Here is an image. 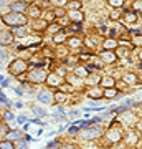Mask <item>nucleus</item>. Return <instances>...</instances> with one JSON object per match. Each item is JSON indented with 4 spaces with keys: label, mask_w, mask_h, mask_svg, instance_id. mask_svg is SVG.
<instances>
[{
    "label": "nucleus",
    "mask_w": 142,
    "mask_h": 149,
    "mask_svg": "<svg viewBox=\"0 0 142 149\" xmlns=\"http://www.w3.org/2000/svg\"><path fill=\"white\" fill-rule=\"evenodd\" d=\"M18 149H26V141L25 139H20V141H18Z\"/></svg>",
    "instance_id": "obj_27"
},
{
    "label": "nucleus",
    "mask_w": 142,
    "mask_h": 149,
    "mask_svg": "<svg viewBox=\"0 0 142 149\" xmlns=\"http://www.w3.org/2000/svg\"><path fill=\"white\" fill-rule=\"evenodd\" d=\"M2 60H5V53H3V52H0V61H2Z\"/></svg>",
    "instance_id": "obj_37"
},
{
    "label": "nucleus",
    "mask_w": 142,
    "mask_h": 149,
    "mask_svg": "<svg viewBox=\"0 0 142 149\" xmlns=\"http://www.w3.org/2000/svg\"><path fill=\"white\" fill-rule=\"evenodd\" d=\"M78 114H79L78 109H71V111H69V116H71V118H76Z\"/></svg>",
    "instance_id": "obj_31"
},
{
    "label": "nucleus",
    "mask_w": 142,
    "mask_h": 149,
    "mask_svg": "<svg viewBox=\"0 0 142 149\" xmlns=\"http://www.w3.org/2000/svg\"><path fill=\"white\" fill-rule=\"evenodd\" d=\"M2 20L5 22L7 25H12V27H25L26 23V17L21 15V13H7V15L2 17Z\"/></svg>",
    "instance_id": "obj_1"
},
{
    "label": "nucleus",
    "mask_w": 142,
    "mask_h": 149,
    "mask_svg": "<svg viewBox=\"0 0 142 149\" xmlns=\"http://www.w3.org/2000/svg\"><path fill=\"white\" fill-rule=\"evenodd\" d=\"M13 42V35L10 32H0V45H10Z\"/></svg>",
    "instance_id": "obj_6"
},
{
    "label": "nucleus",
    "mask_w": 142,
    "mask_h": 149,
    "mask_svg": "<svg viewBox=\"0 0 142 149\" xmlns=\"http://www.w3.org/2000/svg\"><path fill=\"white\" fill-rule=\"evenodd\" d=\"M103 96H106V98H116L117 93H116V90H114V88H107V90L103 93Z\"/></svg>",
    "instance_id": "obj_11"
},
{
    "label": "nucleus",
    "mask_w": 142,
    "mask_h": 149,
    "mask_svg": "<svg viewBox=\"0 0 142 149\" xmlns=\"http://www.w3.org/2000/svg\"><path fill=\"white\" fill-rule=\"evenodd\" d=\"M8 70H10L12 74H21L26 70V63L23 61V60H15V61H12V65H10Z\"/></svg>",
    "instance_id": "obj_2"
},
{
    "label": "nucleus",
    "mask_w": 142,
    "mask_h": 149,
    "mask_svg": "<svg viewBox=\"0 0 142 149\" xmlns=\"http://www.w3.org/2000/svg\"><path fill=\"white\" fill-rule=\"evenodd\" d=\"M103 85L107 86V88H112L114 86V78H104L103 80Z\"/></svg>",
    "instance_id": "obj_15"
},
{
    "label": "nucleus",
    "mask_w": 142,
    "mask_h": 149,
    "mask_svg": "<svg viewBox=\"0 0 142 149\" xmlns=\"http://www.w3.org/2000/svg\"><path fill=\"white\" fill-rule=\"evenodd\" d=\"M30 17H33V18L40 17V8L38 7H30Z\"/></svg>",
    "instance_id": "obj_13"
},
{
    "label": "nucleus",
    "mask_w": 142,
    "mask_h": 149,
    "mask_svg": "<svg viewBox=\"0 0 142 149\" xmlns=\"http://www.w3.org/2000/svg\"><path fill=\"white\" fill-rule=\"evenodd\" d=\"M134 8H136V10H137V12L141 10V0H137L136 3H134Z\"/></svg>",
    "instance_id": "obj_33"
},
{
    "label": "nucleus",
    "mask_w": 142,
    "mask_h": 149,
    "mask_svg": "<svg viewBox=\"0 0 142 149\" xmlns=\"http://www.w3.org/2000/svg\"><path fill=\"white\" fill-rule=\"evenodd\" d=\"M0 149H15V146L10 141H3V143H0Z\"/></svg>",
    "instance_id": "obj_14"
},
{
    "label": "nucleus",
    "mask_w": 142,
    "mask_h": 149,
    "mask_svg": "<svg viewBox=\"0 0 142 149\" xmlns=\"http://www.w3.org/2000/svg\"><path fill=\"white\" fill-rule=\"evenodd\" d=\"M101 134V128H86L81 131V138L83 139H96Z\"/></svg>",
    "instance_id": "obj_3"
},
{
    "label": "nucleus",
    "mask_w": 142,
    "mask_h": 149,
    "mask_svg": "<svg viewBox=\"0 0 142 149\" xmlns=\"http://www.w3.org/2000/svg\"><path fill=\"white\" fill-rule=\"evenodd\" d=\"M104 47L106 48H114V47H116V40H106Z\"/></svg>",
    "instance_id": "obj_19"
},
{
    "label": "nucleus",
    "mask_w": 142,
    "mask_h": 149,
    "mask_svg": "<svg viewBox=\"0 0 142 149\" xmlns=\"http://www.w3.org/2000/svg\"><path fill=\"white\" fill-rule=\"evenodd\" d=\"M28 78H30V81H33V83H42V81L46 80V73H45L43 70H33L32 73L28 74Z\"/></svg>",
    "instance_id": "obj_4"
},
{
    "label": "nucleus",
    "mask_w": 142,
    "mask_h": 149,
    "mask_svg": "<svg viewBox=\"0 0 142 149\" xmlns=\"http://www.w3.org/2000/svg\"><path fill=\"white\" fill-rule=\"evenodd\" d=\"M3 118H5V121H12V119H13V114H12L10 111H7L5 114H3Z\"/></svg>",
    "instance_id": "obj_28"
},
{
    "label": "nucleus",
    "mask_w": 142,
    "mask_h": 149,
    "mask_svg": "<svg viewBox=\"0 0 142 149\" xmlns=\"http://www.w3.org/2000/svg\"><path fill=\"white\" fill-rule=\"evenodd\" d=\"M76 74H78V76H86V74H88V70L86 68H76Z\"/></svg>",
    "instance_id": "obj_20"
},
{
    "label": "nucleus",
    "mask_w": 142,
    "mask_h": 149,
    "mask_svg": "<svg viewBox=\"0 0 142 149\" xmlns=\"http://www.w3.org/2000/svg\"><path fill=\"white\" fill-rule=\"evenodd\" d=\"M63 40H64V35H63V33H58V35H55V42H56V43H61Z\"/></svg>",
    "instance_id": "obj_24"
},
{
    "label": "nucleus",
    "mask_w": 142,
    "mask_h": 149,
    "mask_svg": "<svg viewBox=\"0 0 142 149\" xmlns=\"http://www.w3.org/2000/svg\"><path fill=\"white\" fill-rule=\"evenodd\" d=\"M69 45L71 47H78V45H81V42L79 40H69Z\"/></svg>",
    "instance_id": "obj_30"
},
{
    "label": "nucleus",
    "mask_w": 142,
    "mask_h": 149,
    "mask_svg": "<svg viewBox=\"0 0 142 149\" xmlns=\"http://www.w3.org/2000/svg\"><path fill=\"white\" fill-rule=\"evenodd\" d=\"M122 2H124V0H109V3H111L112 7H121Z\"/></svg>",
    "instance_id": "obj_22"
},
{
    "label": "nucleus",
    "mask_w": 142,
    "mask_h": 149,
    "mask_svg": "<svg viewBox=\"0 0 142 149\" xmlns=\"http://www.w3.org/2000/svg\"><path fill=\"white\" fill-rule=\"evenodd\" d=\"M69 17L74 20H83V13H78V12H69Z\"/></svg>",
    "instance_id": "obj_16"
},
{
    "label": "nucleus",
    "mask_w": 142,
    "mask_h": 149,
    "mask_svg": "<svg viewBox=\"0 0 142 149\" xmlns=\"http://www.w3.org/2000/svg\"><path fill=\"white\" fill-rule=\"evenodd\" d=\"M55 15H58V17H63V15H64V10H61V8H58V10L55 12Z\"/></svg>",
    "instance_id": "obj_32"
},
{
    "label": "nucleus",
    "mask_w": 142,
    "mask_h": 149,
    "mask_svg": "<svg viewBox=\"0 0 142 149\" xmlns=\"http://www.w3.org/2000/svg\"><path fill=\"white\" fill-rule=\"evenodd\" d=\"M45 149H58V143H50Z\"/></svg>",
    "instance_id": "obj_29"
},
{
    "label": "nucleus",
    "mask_w": 142,
    "mask_h": 149,
    "mask_svg": "<svg viewBox=\"0 0 142 149\" xmlns=\"http://www.w3.org/2000/svg\"><path fill=\"white\" fill-rule=\"evenodd\" d=\"M76 131H78V126H71L69 128V133H76Z\"/></svg>",
    "instance_id": "obj_35"
},
{
    "label": "nucleus",
    "mask_w": 142,
    "mask_h": 149,
    "mask_svg": "<svg viewBox=\"0 0 142 149\" xmlns=\"http://www.w3.org/2000/svg\"><path fill=\"white\" fill-rule=\"evenodd\" d=\"M18 123H25V116H20V118H18Z\"/></svg>",
    "instance_id": "obj_39"
},
{
    "label": "nucleus",
    "mask_w": 142,
    "mask_h": 149,
    "mask_svg": "<svg viewBox=\"0 0 142 149\" xmlns=\"http://www.w3.org/2000/svg\"><path fill=\"white\" fill-rule=\"evenodd\" d=\"M101 58L104 60L106 63H112V61L116 60V55L112 53V52H103V53H101Z\"/></svg>",
    "instance_id": "obj_9"
},
{
    "label": "nucleus",
    "mask_w": 142,
    "mask_h": 149,
    "mask_svg": "<svg viewBox=\"0 0 142 149\" xmlns=\"http://www.w3.org/2000/svg\"><path fill=\"white\" fill-rule=\"evenodd\" d=\"M25 27H18V28H15V33L17 35H25Z\"/></svg>",
    "instance_id": "obj_25"
},
{
    "label": "nucleus",
    "mask_w": 142,
    "mask_h": 149,
    "mask_svg": "<svg viewBox=\"0 0 142 149\" xmlns=\"http://www.w3.org/2000/svg\"><path fill=\"white\" fill-rule=\"evenodd\" d=\"M26 8V5L23 3V2H13L10 5V10L13 12V13H21V12Z\"/></svg>",
    "instance_id": "obj_7"
},
{
    "label": "nucleus",
    "mask_w": 142,
    "mask_h": 149,
    "mask_svg": "<svg viewBox=\"0 0 142 149\" xmlns=\"http://www.w3.org/2000/svg\"><path fill=\"white\" fill-rule=\"evenodd\" d=\"M55 3H58V5H64L66 3V0H53Z\"/></svg>",
    "instance_id": "obj_34"
},
{
    "label": "nucleus",
    "mask_w": 142,
    "mask_h": 149,
    "mask_svg": "<svg viewBox=\"0 0 142 149\" xmlns=\"http://www.w3.org/2000/svg\"><path fill=\"white\" fill-rule=\"evenodd\" d=\"M71 7H73V8H78L79 3H78V2H74V3H71Z\"/></svg>",
    "instance_id": "obj_38"
},
{
    "label": "nucleus",
    "mask_w": 142,
    "mask_h": 149,
    "mask_svg": "<svg viewBox=\"0 0 142 149\" xmlns=\"http://www.w3.org/2000/svg\"><path fill=\"white\" fill-rule=\"evenodd\" d=\"M0 103H3L5 106H10V101H8V98H7V96H3V95H0Z\"/></svg>",
    "instance_id": "obj_21"
},
{
    "label": "nucleus",
    "mask_w": 142,
    "mask_h": 149,
    "mask_svg": "<svg viewBox=\"0 0 142 149\" xmlns=\"http://www.w3.org/2000/svg\"><path fill=\"white\" fill-rule=\"evenodd\" d=\"M33 113L37 114V116H40V118H43L46 113H45V109H42V108H33Z\"/></svg>",
    "instance_id": "obj_18"
},
{
    "label": "nucleus",
    "mask_w": 142,
    "mask_h": 149,
    "mask_svg": "<svg viewBox=\"0 0 142 149\" xmlns=\"http://www.w3.org/2000/svg\"><path fill=\"white\" fill-rule=\"evenodd\" d=\"M107 138H109L111 141H112V143H117V141L121 139V133H117V131H109Z\"/></svg>",
    "instance_id": "obj_10"
},
{
    "label": "nucleus",
    "mask_w": 142,
    "mask_h": 149,
    "mask_svg": "<svg viewBox=\"0 0 142 149\" xmlns=\"http://www.w3.org/2000/svg\"><path fill=\"white\" fill-rule=\"evenodd\" d=\"M126 81H127V83H134V81H136V74L129 73V74L126 76Z\"/></svg>",
    "instance_id": "obj_23"
},
{
    "label": "nucleus",
    "mask_w": 142,
    "mask_h": 149,
    "mask_svg": "<svg viewBox=\"0 0 142 149\" xmlns=\"http://www.w3.org/2000/svg\"><path fill=\"white\" fill-rule=\"evenodd\" d=\"M2 81H3V76H0V83H2Z\"/></svg>",
    "instance_id": "obj_41"
},
{
    "label": "nucleus",
    "mask_w": 142,
    "mask_h": 149,
    "mask_svg": "<svg viewBox=\"0 0 142 149\" xmlns=\"http://www.w3.org/2000/svg\"><path fill=\"white\" fill-rule=\"evenodd\" d=\"M7 134H8V138H10V139H18V138L21 136V133H20V131H17V133H15V131H12V133L8 131Z\"/></svg>",
    "instance_id": "obj_17"
},
{
    "label": "nucleus",
    "mask_w": 142,
    "mask_h": 149,
    "mask_svg": "<svg viewBox=\"0 0 142 149\" xmlns=\"http://www.w3.org/2000/svg\"><path fill=\"white\" fill-rule=\"evenodd\" d=\"M35 28H38V30H42V28H43V30H45V28H46V22H38Z\"/></svg>",
    "instance_id": "obj_26"
},
{
    "label": "nucleus",
    "mask_w": 142,
    "mask_h": 149,
    "mask_svg": "<svg viewBox=\"0 0 142 149\" xmlns=\"http://www.w3.org/2000/svg\"><path fill=\"white\" fill-rule=\"evenodd\" d=\"M88 95H89L91 98H103V91H99L98 88H93Z\"/></svg>",
    "instance_id": "obj_12"
},
{
    "label": "nucleus",
    "mask_w": 142,
    "mask_h": 149,
    "mask_svg": "<svg viewBox=\"0 0 142 149\" xmlns=\"http://www.w3.org/2000/svg\"><path fill=\"white\" fill-rule=\"evenodd\" d=\"M15 93H17L18 96H21V95H23V91H21L20 88H15Z\"/></svg>",
    "instance_id": "obj_36"
},
{
    "label": "nucleus",
    "mask_w": 142,
    "mask_h": 149,
    "mask_svg": "<svg viewBox=\"0 0 142 149\" xmlns=\"http://www.w3.org/2000/svg\"><path fill=\"white\" fill-rule=\"evenodd\" d=\"M3 3H5V0H0V7L3 5Z\"/></svg>",
    "instance_id": "obj_40"
},
{
    "label": "nucleus",
    "mask_w": 142,
    "mask_h": 149,
    "mask_svg": "<svg viewBox=\"0 0 142 149\" xmlns=\"http://www.w3.org/2000/svg\"><path fill=\"white\" fill-rule=\"evenodd\" d=\"M46 81H48V85H51V86L61 85V78H60V74H56V73H53V74H50V76H46Z\"/></svg>",
    "instance_id": "obj_8"
},
{
    "label": "nucleus",
    "mask_w": 142,
    "mask_h": 149,
    "mask_svg": "<svg viewBox=\"0 0 142 149\" xmlns=\"http://www.w3.org/2000/svg\"><path fill=\"white\" fill-rule=\"evenodd\" d=\"M38 100L43 103V104H51L53 103V96L50 91H42L40 95H38Z\"/></svg>",
    "instance_id": "obj_5"
}]
</instances>
